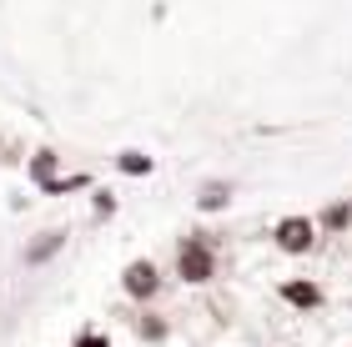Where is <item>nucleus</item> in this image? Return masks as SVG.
<instances>
[{"instance_id": "6", "label": "nucleus", "mask_w": 352, "mask_h": 347, "mask_svg": "<svg viewBox=\"0 0 352 347\" xmlns=\"http://www.w3.org/2000/svg\"><path fill=\"white\" fill-rule=\"evenodd\" d=\"M317 227H322V232H347L352 227V207H347V201H332V207H322Z\"/></svg>"}, {"instance_id": "9", "label": "nucleus", "mask_w": 352, "mask_h": 347, "mask_svg": "<svg viewBox=\"0 0 352 347\" xmlns=\"http://www.w3.org/2000/svg\"><path fill=\"white\" fill-rule=\"evenodd\" d=\"M116 166L126 171V177H151V166H156V161H151L146 151H121V156H116Z\"/></svg>"}, {"instance_id": "4", "label": "nucleus", "mask_w": 352, "mask_h": 347, "mask_svg": "<svg viewBox=\"0 0 352 347\" xmlns=\"http://www.w3.org/2000/svg\"><path fill=\"white\" fill-rule=\"evenodd\" d=\"M277 292H282V302H287V307H297V312H317V307L327 302V292L317 287L312 277H287Z\"/></svg>"}, {"instance_id": "3", "label": "nucleus", "mask_w": 352, "mask_h": 347, "mask_svg": "<svg viewBox=\"0 0 352 347\" xmlns=\"http://www.w3.org/2000/svg\"><path fill=\"white\" fill-rule=\"evenodd\" d=\"M121 292L131 297V302H151V297L162 292V267H156L151 257L126 262V272H121Z\"/></svg>"}, {"instance_id": "10", "label": "nucleus", "mask_w": 352, "mask_h": 347, "mask_svg": "<svg viewBox=\"0 0 352 347\" xmlns=\"http://www.w3.org/2000/svg\"><path fill=\"white\" fill-rule=\"evenodd\" d=\"M71 347H111V337L101 333V327H81V333H76V342Z\"/></svg>"}, {"instance_id": "12", "label": "nucleus", "mask_w": 352, "mask_h": 347, "mask_svg": "<svg viewBox=\"0 0 352 347\" xmlns=\"http://www.w3.org/2000/svg\"><path fill=\"white\" fill-rule=\"evenodd\" d=\"M96 212H101V216H111V212H116V201H111V192H96Z\"/></svg>"}, {"instance_id": "7", "label": "nucleus", "mask_w": 352, "mask_h": 347, "mask_svg": "<svg viewBox=\"0 0 352 347\" xmlns=\"http://www.w3.org/2000/svg\"><path fill=\"white\" fill-rule=\"evenodd\" d=\"M227 201H232V186H227V181H206L201 197H197V207H201V212H221Z\"/></svg>"}, {"instance_id": "1", "label": "nucleus", "mask_w": 352, "mask_h": 347, "mask_svg": "<svg viewBox=\"0 0 352 347\" xmlns=\"http://www.w3.org/2000/svg\"><path fill=\"white\" fill-rule=\"evenodd\" d=\"M176 277H182L186 287H206V282L217 277V247H212V236H201V232L182 236V247H176Z\"/></svg>"}, {"instance_id": "5", "label": "nucleus", "mask_w": 352, "mask_h": 347, "mask_svg": "<svg viewBox=\"0 0 352 347\" xmlns=\"http://www.w3.org/2000/svg\"><path fill=\"white\" fill-rule=\"evenodd\" d=\"M60 242H66V232H41V242H36V247H25V262H30V267H41L45 257H56V251H60Z\"/></svg>"}, {"instance_id": "2", "label": "nucleus", "mask_w": 352, "mask_h": 347, "mask_svg": "<svg viewBox=\"0 0 352 347\" xmlns=\"http://www.w3.org/2000/svg\"><path fill=\"white\" fill-rule=\"evenodd\" d=\"M272 242H277V251H287V257H307L317 247V222L292 212V216H282V222L272 227Z\"/></svg>"}, {"instance_id": "11", "label": "nucleus", "mask_w": 352, "mask_h": 347, "mask_svg": "<svg viewBox=\"0 0 352 347\" xmlns=\"http://www.w3.org/2000/svg\"><path fill=\"white\" fill-rule=\"evenodd\" d=\"M136 333H141V337H146V342H162V337H166V322H156V317H151V312H146V317H141V322H136Z\"/></svg>"}, {"instance_id": "8", "label": "nucleus", "mask_w": 352, "mask_h": 347, "mask_svg": "<svg viewBox=\"0 0 352 347\" xmlns=\"http://www.w3.org/2000/svg\"><path fill=\"white\" fill-rule=\"evenodd\" d=\"M30 181H36V186L56 181V151H36V156H30Z\"/></svg>"}]
</instances>
